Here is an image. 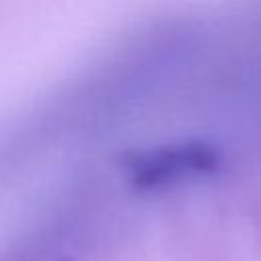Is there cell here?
<instances>
[{
  "instance_id": "cell-1",
  "label": "cell",
  "mask_w": 261,
  "mask_h": 261,
  "mask_svg": "<svg viewBox=\"0 0 261 261\" xmlns=\"http://www.w3.org/2000/svg\"><path fill=\"white\" fill-rule=\"evenodd\" d=\"M220 155L202 141H186L153 147L126 159V175L139 190H155L175 181L210 175L218 169Z\"/></svg>"
}]
</instances>
